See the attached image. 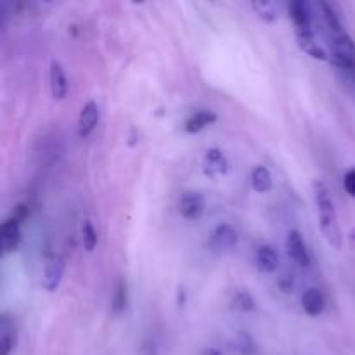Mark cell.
<instances>
[{"instance_id": "obj_1", "label": "cell", "mask_w": 355, "mask_h": 355, "mask_svg": "<svg viewBox=\"0 0 355 355\" xmlns=\"http://www.w3.org/2000/svg\"><path fill=\"white\" fill-rule=\"evenodd\" d=\"M314 198L315 205H318L319 227H321L322 236L331 248L340 250L342 248V229L338 224V215H336V208L328 186L321 180L314 182Z\"/></svg>"}, {"instance_id": "obj_2", "label": "cell", "mask_w": 355, "mask_h": 355, "mask_svg": "<svg viewBox=\"0 0 355 355\" xmlns=\"http://www.w3.org/2000/svg\"><path fill=\"white\" fill-rule=\"evenodd\" d=\"M331 55L335 66H355V44L345 31L333 37Z\"/></svg>"}, {"instance_id": "obj_3", "label": "cell", "mask_w": 355, "mask_h": 355, "mask_svg": "<svg viewBox=\"0 0 355 355\" xmlns=\"http://www.w3.org/2000/svg\"><path fill=\"white\" fill-rule=\"evenodd\" d=\"M238 231L231 224H218L210 232V248L215 252H231L238 245Z\"/></svg>"}, {"instance_id": "obj_4", "label": "cell", "mask_w": 355, "mask_h": 355, "mask_svg": "<svg viewBox=\"0 0 355 355\" xmlns=\"http://www.w3.org/2000/svg\"><path fill=\"white\" fill-rule=\"evenodd\" d=\"M286 252L290 255V259L295 263H298L300 267H309L311 266V253H309L307 245H305L304 238L298 231H290L286 238Z\"/></svg>"}, {"instance_id": "obj_5", "label": "cell", "mask_w": 355, "mask_h": 355, "mask_svg": "<svg viewBox=\"0 0 355 355\" xmlns=\"http://www.w3.org/2000/svg\"><path fill=\"white\" fill-rule=\"evenodd\" d=\"M0 243H2L3 255H10L16 252L21 245V227L19 220L14 217L7 218L0 227Z\"/></svg>"}, {"instance_id": "obj_6", "label": "cell", "mask_w": 355, "mask_h": 355, "mask_svg": "<svg viewBox=\"0 0 355 355\" xmlns=\"http://www.w3.org/2000/svg\"><path fill=\"white\" fill-rule=\"evenodd\" d=\"M49 85L51 94L55 101H62L68 96V78H66L64 68L58 59H52L51 68H49Z\"/></svg>"}, {"instance_id": "obj_7", "label": "cell", "mask_w": 355, "mask_h": 355, "mask_svg": "<svg viewBox=\"0 0 355 355\" xmlns=\"http://www.w3.org/2000/svg\"><path fill=\"white\" fill-rule=\"evenodd\" d=\"M62 276H64V260L58 255H52L47 259L44 267V288L49 293H54L61 284Z\"/></svg>"}, {"instance_id": "obj_8", "label": "cell", "mask_w": 355, "mask_h": 355, "mask_svg": "<svg viewBox=\"0 0 355 355\" xmlns=\"http://www.w3.org/2000/svg\"><path fill=\"white\" fill-rule=\"evenodd\" d=\"M205 211V198L200 193L182 194L179 201V214L186 220H198Z\"/></svg>"}, {"instance_id": "obj_9", "label": "cell", "mask_w": 355, "mask_h": 355, "mask_svg": "<svg viewBox=\"0 0 355 355\" xmlns=\"http://www.w3.org/2000/svg\"><path fill=\"white\" fill-rule=\"evenodd\" d=\"M203 170L208 177H211V179L225 175L229 170V163L224 153H222L218 148L208 149V151L205 153V158H203Z\"/></svg>"}, {"instance_id": "obj_10", "label": "cell", "mask_w": 355, "mask_h": 355, "mask_svg": "<svg viewBox=\"0 0 355 355\" xmlns=\"http://www.w3.org/2000/svg\"><path fill=\"white\" fill-rule=\"evenodd\" d=\"M290 10V17L293 21L295 28H297V33L300 31H314L312 30V14L311 7L304 0H293L288 7Z\"/></svg>"}, {"instance_id": "obj_11", "label": "cell", "mask_w": 355, "mask_h": 355, "mask_svg": "<svg viewBox=\"0 0 355 355\" xmlns=\"http://www.w3.org/2000/svg\"><path fill=\"white\" fill-rule=\"evenodd\" d=\"M97 121H99V107H97V104L94 103V101H89V103L82 107L78 116L80 137L82 139L89 137V135L94 132V128H96Z\"/></svg>"}, {"instance_id": "obj_12", "label": "cell", "mask_w": 355, "mask_h": 355, "mask_svg": "<svg viewBox=\"0 0 355 355\" xmlns=\"http://www.w3.org/2000/svg\"><path fill=\"white\" fill-rule=\"evenodd\" d=\"M255 266L262 274L276 272L279 267V257H277L276 250L269 245L260 246L255 253Z\"/></svg>"}, {"instance_id": "obj_13", "label": "cell", "mask_w": 355, "mask_h": 355, "mask_svg": "<svg viewBox=\"0 0 355 355\" xmlns=\"http://www.w3.org/2000/svg\"><path fill=\"white\" fill-rule=\"evenodd\" d=\"M302 307L307 312L311 318H318L324 312L326 300L324 295L318 290V288H309L304 295H302Z\"/></svg>"}, {"instance_id": "obj_14", "label": "cell", "mask_w": 355, "mask_h": 355, "mask_svg": "<svg viewBox=\"0 0 355 355\" xmlns=\"http://www.w3.org/2000/svg\"><path fill=\"white\" fill-rule=\"evenodd\" d=\"M215 121H217V114H215L214 111L200 110L187 118L184 128H186L187 134H200L201 130H205L207 127L214 125Z\"/></svg>"}, {"instance_id": "obj_15", "label": "cell", "mask_w": 355, "mask_h": 355, "mask_svg": "<svg viewBox=\"0 0 355 355\" xmlns=\"http://www.w3.org/2000/svg\"><path fill=\"white\" fill-rule=\"evenodd\" d=\"M297 38H298V45L302 47V51L307 52L309 55H312V58L315 59H328V55H326L324 49L319 45V42L315 40V35L314 31H300V33H297Z\"/></svg>"}, {"instance_id": "obj_16", "label": "cell", "mask_w": 355, "mask_h": 355, "mask_svg": "<svg viewBox=\"0 0 355 355\" xmlns=\"http://www.w3.org/2000/svg\"><path fill=\"white\" fill-rule=\"evenodd\" d=\"M250 182L252 187L260 194H266L272 189V173L269 172L267 166H255L252 170V175H250Z\"/></svg>"}, {"instance_id": "obj_17", "label": "cell", "mask_w": 355, "mask_h": 355, "mask_svg": "<svg viewBox=\"0 0 355 355\" xmlns=\"http://www.w3.org/2000/svg\"><path fill=\"white\" fill-rule=\"evenodd\" d=\"M14 343H16V338H14V328L10 324L9 319L3 315L2 321H0V355H9L12 352Z\"/></svg>"}, {"instance_id": "obj_18", "label": "cell", "mask_w": 355, "mask_h": 355, "mask_svg": "<svg viewBox=\"0 0 355 355\" xmlns=\"http://www.w3.org/2000/svg\"><path fill=\"white\" fill-rule=\"evenodd\" d=\"M252 9L259 14L267 23H272L279 17V7L276 2H269V0H259V2H252Z\"/></svg>"}, {"instance_id": "obj_19", "label": "cell", "mask_w": 355, "mask_h": 355, "mask_svg": "<svg viewBox=\"0 0 355 355\" xmlns=\"http://www.w3.org/2000/svg\"><path fill=\"white\" fill-rule=\"evenodd\" d=\"M335 71L343 89L355 97V66H335Z\"/></svg>"}, {"instance_id": "obj_20", "label": "cell", "mask_w": 355, "mask_h": 355, "mask_svg": "<svg viewBox=\"0 0 355 355\" xmlns=\"http://www.w3.org/2000/svg\"><path fill=\"white\" fill-rule=\"evenodd\" d=\"M319 7H321V9H322V16H324L328 28H329V30H331L333 37H335V35L343 33L342 23H340L338 16H336V12H335V10H333V7L329 6L328 2H321V3H319Z\"/></svg>"}, {"instance_id": "obj_21", "label": "cell", "mask_w": 355, "mask_h": 355, "mask_svg": "<svg viewBox=\"0 0 355 355\" xmlns=\"http://www.w3.org/2000/svg\"><path fill=\"white\" fill-rule=\"evenodd\" d=\"M255 300H253L252 295L248 291H238L232 298V307L236 311H241V312H252L255 311Z\"/></svg>"}, {"instance_id": "obj_22", "label": "cell", "mask_w": 355, "mask_h": 355, "mask_svg": "<svg viewBox=\"0 0 355 355\" xmlns=\"http://www.w3.org/2000/svg\"><path fill=\"white\" fill-rule=\"evenodd\" d=\"M82 243H83V248H85L89 253L94 252V248L97 246V232L90 220H85L82 225Z\"/></svg>"}, {"instance_id": "obj_23", "label": "cell", "mask_w": 355, "mask_h": 355, "mask_svg": "<svg viewBox=\"0 0 355 355\" xmlns=\"http://www.w3.org/2000/svg\"><path fill=\"white\" fill-rule=\"evenodd\" d=\"M125 307H127V284L120 281L113 297V311L120 314L125 311Z\"/></svg>"}, {"instance_id": "obj_24", "label": "cell", "mask_w": 355, "mask_h": 355, "mask_svg": "<svg viewBox=\"0 0 355 355\" xmlns=\"http://www.w3.org/2000/svg\"><path fill=\"white\" fill-rule=\"evenodd\" d=\"M343 186H345V191L350 194V196L355 198V168L349 170L345 173V179H343Z\"/></svg>"}, {"instance_id": "obj_25", "label": "cell", "mask_w": 355, "mask_h": 355, "mask_svg": "<svg viewBox=\"0 0 355 355\" xmlns=\"http://www.w3.org/2000/svg\"><path fill=\"white\" fill-rule=\"evenodd\" d=\"M239 340H241V343H239V349L243 350V352L245 354H252V338H250V336H246V335H241L239 336Z\"/></svg>"}, {"instance_id": "obj_26", "label": "cell", "mask_w": 355, "mask_h": 355, "mask_svg": "<svg viewBox=\"0 0 355 355\" xmlns=\"http://www.w3.org/2000/svg\"><path fill=\"white\" fill-rule=\"evenodd\" d=\"M201 355H222V352L217 349H207V350H203V354Z\"/></svg>"}]
</instances>
